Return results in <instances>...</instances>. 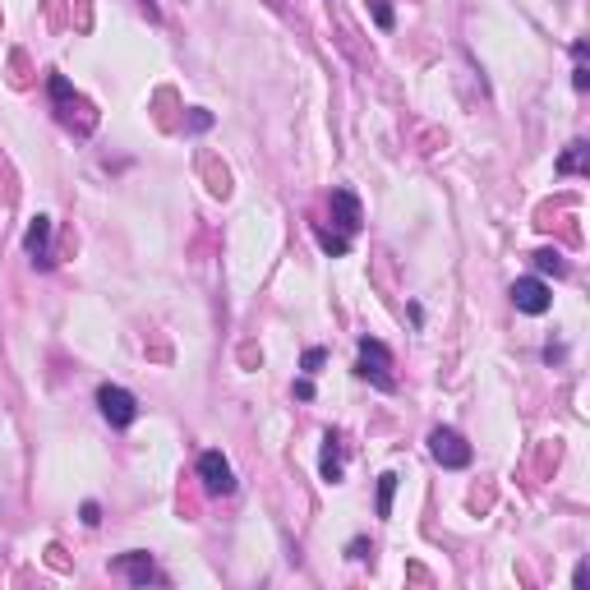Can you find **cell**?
<instances>
[{
  "label": "cell",
  "mask_w": 590,
  "mask_h": 590,
  "mask_svg": "<svg viewBox=\"0 0 590 590\" xmlns=\"http://www.w3.org/2000/svg\"><path fill=\"white\" fill-rule=\"evenodd\" d=\"M355 374L364 383H374L379 392H397V379H392V351L374 337H360V355H355Z\"/></svg>",
  "instance_id": "6da1fadb"
},
{
  "label": "cell",
  "mask_w": 590,
  "mask_h": 590,
  "mask_svg": "<svg viewBox=\"0 0 590 590\" xmlns=\"http://www.w3.org/2000/svg\"><path fill=\"white\" fill-rule=\"evenodd\" d=\"M429 457H433L438 466H448V471H466L475 453H471V442H466L457 429H442V424H438V429L429 433Z\"/></svg>",
  "instance_id": "7a4b0ae2"
},
{
  "label": "cell",
  "mask_w": 590,
  "mask_h": 590,
  "mask_svg": "<svg viewBox=\"0 0 590 590\" xmlns=\"http://www.w3.org/2000/svg\"><path fill=\"white\" fill-rule=\"evenodd\" d=\"M97 411H102V420H107L111 429H129V424L138 420V402H134V392L120 388V383H102V388H97Z\"/></svg>",
  "instance_id": "3957f363"
},
{
  "label": "cell",
  "mask_w": 590,
  "mask_h": 590,
  "mask_svg": "<svg viewBox=\"0 0 590 590\" xmlns=\"http://www.w3.org/2000/svg\"><path fill=\"white\" fill-rule=\"evenodd\" d=\"M507 295H512V305L522 310V314H531V319H535V314H549V305H554L544 277H516Z\"/></svg>",
  "instance_id": "277c9868"
},
{
  "label": "cell",
  "mask_w": 590,
  "mask_h": 590,
  "mask_svg": "<svg viewBox=\"0 0 590 590\" xmlns=\"http://www.w3.org/2000/svg\"><path fill=\"white\" fill-rule=\"evenodd\" d=\"M111 572H120L129 585H167V572L148 558L143 549H129V554H120L116 563H111Z\"/></svg>",
  "instance_id": "5b68a950"
},
{
  "label": "cell",
  "mask_w": 590,
  "mask_h": 590,
  "mask_svg": "<svg viewBox=\"0 0 590 590\" xmlns=\"http://www.w3.org/2000/svg\"><path fill=\"white\" fill-rule=\"evenodd\" d=\"M198 480H203V489H208L212 498L236 493V471H231V462L221 457V453H203V457H198Z\"/></svg>",
  "instance_id": "8992f818"
},
{
  "label": "cell",
  "mask_w": 590,
  "mask_h": 590,
  "mask_svg": "<svg viewBox=\"0 0 590 590\" xmlns=\"http://www.w3.org/2000/svg\"><path fill=\"white\" fill-rule=\"evenodd\" d=\"M332 217H337V227H341V236H360V227H364V212H360V198L351 194V189H332Z\"/></svg>",
  "instance_id": "52a82bcc"
},
{
  "label": "cell",
  "mask_w": 590,
  "mask_h": 590,
  "mask_svg": "<svg viewBox=\"0 0 590 590\" xmlns=\"http://www.w3.org/2000/svg\"><path fill=\"white\" fill-rule=\"evenodd\" d=\"M24 249L33 254L37 268H51V217H33L24 231Z\"/></svg>",
  "instance_id": "ba28073f"
},
{
  "label": "cell",
  "mask_w": 590,
  "mask_h": 590,
  "mask_svg": "<svg viewBox=\"0 0 590 590\" xmlns=\"http://www.w3.org/2000/svg\"><path fill=\"white\" fill-rule=\"evenodd\" d=\"M341 453H346V442H341V433H323V457H319V471H323V480L328 484H341L346 480V471H341Z\"/></svg>",
  "instance_id": "9c48e42d"
},
{
  "label": "cell",
  "mask_w": 590,
  "mask_h": 590,
  "mask_svg": "<svg viewBox=\"0 0 590 590\" xmlns=\"http://www.w3.org/2000/svg\"><path fill=\"white\" fill-rule=\"evenodd\" d=\"M585 162H590V148L576 138V143H567V153L558 158V176H576V171H585Z\"/></svg>",
  "instance_id": "30bf717a"
},
{
  "label": "cell",
  "mask_w": 590,
  "mask_h": 590,
  "mask_svg": "<svg viewBox=\"0 0 590 590\" xmlns=\"http://www.w3.org/2000/svg\"><path fill=\"white\" fill-rule=\"evenodd\" d=\"M314 240H319V249H323V254H332V259H341V254H351V236H341V231H328V227H314Z\"/></svg>",
  "instance_id": "8fae6325"
},
{
  "label": "cell",
  "mask_w": 590,
  "mask_h": 590,
  "mask_svg": "<svg viewBox=\"0 0 590 590\" xmlns=\"http://www.w3.org/2000/svg\"><path fill=\"white\" fill-rule=\"evenodd\" d=\"M535 272H540V277H549V272H554V277H567V263H563L558 249H540V254H535Z\"/></svg>",
  "instance_id": "7c38bea8"
},
{
  "label": "cell",
  "mask_w": 590,
  "mask_h": 590,
  "mask_svg": "<svg viewBox=\"0 0 590 590\" xmlns=\"http://www.w3.org/2000/svg\"><path fill=\"white\" fill-rule=\"evenodd\" d=\"M392 493H397V475L383 471L379 475V516H392Z\"/></svg>",
  "instance_id": "4fadbf2b"
},
{
  "label": "cell",
  "mask_w": 590,
  "mask_h": 590,
  "mask_svg": "<svg viewBox=\"0 0 590 590\" xmlns=\"http://www.w3.org/2000/svg\"><path fill=\"white\" fill-rule=\"evenodd\" d=\"M185 129H189V134H203V129H212V116H208L203 107H194V111L185 116Z\"/></svg>",
  "instance_id": "5bb4252c"
},
{
  "label": "cell",
  "mask_w": 590,
  "mask_h": 590,
  "mask_svg": "<svg viewBox=\"0 0 590 590\" xmlns=\"http://www.w3.org/2000/svg\"><path fill=\"white\" fill-rule=\"evenodd\" d=\"M323 360H328V351H323V346H310L305 360H300V364H305V374H319V364H323Z\"/></svg>",
  "instance_id": "9a60e30c"
},
{
  "label": "cell",
  "mask_w": 590,
  "mask_h": 590,
  "mask_svg": "<svg viewBox=\"0 0 590 590\" xmlns=\"http://www.w3.org/2000/svg\"><path fill=\"white\" fill-rule=\"evenodd\" d=\"M369 10H374L379 28H392V5H388V0H369Z\"/></svg>",
  "instance_id": "2e32d148"
},
{
  "label": "cell",
  "mask_w": 590,
  "mask_h": 590,
  "mask_svg": "<svg viewBox=\"0 0 590 590\" xmlns=\"http://www.w3.org/2000/svg\"><path fill=\"white\" fill-rule=\"evenodd\" d=\"M369 554H374V544H369V540H351L346 544V558H355V563H364Z\"/></svg>",
  "instance_id": "e0dca14e"
},
{
  "label": "cell",
  "mask_w": 590,
  "mask_h": 590,
  "mask_svg": "<svg viewBox=\"0 0 590 590\" xmlns=\"http://www.w3.org/2000/svg\"><path fill=\"white\" fill-rule=\"evenodd\" d=\"M572 88H576V93L590 88V69H585V60H576V69H572Z\"/></svg>",
  "instance_id": "ac0fdd59"
},
{
  "label": "cell",
  "mask_w": 590,
  "mask_h": 590,
  "mask_svg": "<svg viewBox=\"0 0 590 590\" xmlns=\"http://www.w3.org/2000/svg\"><path fill=\"white\" fill-rule=\"evenodd\" d=\"M295 397H300V402H314V379L305 374V379H295V388H290Z\"/></svg>",
  "instance_id": "d6986e66"
},
{
  "label": "cell",
  "mask_w": 590,
  "mask_h": 590,
  "mask_svg": "<svg viewBox=\"0 0 590 590\" xmlns=\"http://www.w3.org/2000/svg\"><path fill=\"white\" fill-rule=\"evenodd\" d=\"M102 522V507L97 503H84V526H97Z\"/></svg>",
  "instance_id": "ffe728a7"
}]
</instances>
